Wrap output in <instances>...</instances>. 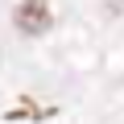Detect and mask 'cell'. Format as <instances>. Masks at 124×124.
<instances>
[{"mask_svg":"<svg viewBox=\"0 0 124 124\" xmlns=\"http://www.w3.org/2000/svg\"><path fill=\"white\" fill-rule=\"evenodd\" d=\"M17 29L21 33H46L50 29V4L46 0H21L17 4Z\"/></svg>","mask_w":124,"mask_h":124,"instance_id":"6da1fadb","label":"cell"}]
</instances>
